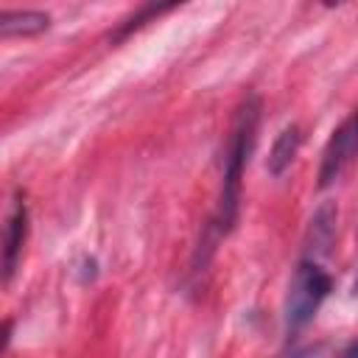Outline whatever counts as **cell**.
<instances>
[{"label":"cell","mask_w":358,"mask_h":358,"mask_svg":"<svg viewBox=\"0 0 358 358\" xmlns=\"http://www.w3.org/2000/svg\"><path fill=\"white\" fill-rule=\"evenodd\" d=\"M324 3H327V6H336V3H341V0H324Z\"/></svg>","instance_id":"obj_10"},{"label":"cell","mask_w":358,"mask_h":358,"mask_svg":"<svg viewBox=\"0 0 358 358\" xmlns=\"http://www.w3.org/2000/svg\"><path fill=\"white\" fill-rule=\"evenodd\" d=\"M333 235H336V207L333 204H322L313 218H310V227H308V252L313 255H324L333 243Z\"/></svg>","instance_id":"obj_6"},{"label":"cell","mask_w":358,"mask_h":358,"mask_svg":"<svg viewBox=\"0 0 358 358\" xmlns=\"http://www.w3.org/2000/svg\"><path fill=\"white\" fill-rule=\"evenodd\" d=\"M25 224H28L25 204H17L14 215L8 218L6 238H3V249H0V280H3V282H8L11 274L17 271V260H20L22 241H25Z\"/></svg>","instance_id":"obj_4"},{"label":"cell","mask_w":358,"mask_h":358,"mask_svg":"<svg viewBox=\"0 0 358 358\" xmlns=\"http://www.w3.org/2000/svg\"><path fill=\"white\" fill-rule=\"evenodd\" d=\"M352 143H355V117L350 115L327 140V148L322 154V168H319V187H327L338 179L347 159L352 157Z\"/></svg>","instance_id":"obj_3"},{"label":"cell","mask_w":358,"mask_h":358,"mask_svg":"<svg viewBox=\"0 0 358 358\" xmlns=\"http://www.w3.org/2000/svg\"><path fill=\"white\" fill-rule=\"evenodd\" d=\"M296 148H299V129L291 123V126H285V129L277 134V140H274V145H271L268 165H266L268 173H271V176H282L285 168L294 162Z\"/></svg>","instance_id":"obj_7"},{"label":"cell","mask_w":358,"mask_h":358,"mask_svg":"<svg viewBox=\"0 0 358 358\" xmlns=\"http://www.w3.org/2000/svg\"><path fill=\"white\" fill-rule=\"evenodd\" d=\"M257 123H260V98L249 95L232 120L227 154H224V179H221V199H218V213H215V229L218 235H227L238 218V204H241V179L249 165V154L257 140Z\"/></svg>","instance_id":"obj_1"},{"label":"cell","mask_w":358,"mask_h":358,"mask_svg":"<svg viewBox=\"0 0 358 358\" xmlns=\"http://www.w3.org/2000/svg\"><path fill=\"white\" fill-rule=\"evenodd\" d=\"M182 3H185V0H148V3H145V6L137 11V14H131V17H129V20H126V22H123L117 31H115V36H112V39L117 42V39L129 36L131 31L143 28V25H145V22H151L154 17H162V14H168L171 8L182 6Z\"/></svg>","instance_id":"obj_8"},{"label":"cell","mask_w":358,"mask_h":358,"mask_svg":"<svg viewBox=\"0 0 358 358\" xmlns=\"http://www.w3.org/2000/svg\"><path fill=\"white\" fill-rule=\"evenodd\" d=\"M50 28L45 11H0V39L3 36H36Z\"/></svg>","instance_id":"obj_5"},{"label":"cell","mask_w":358,"mask_h":358,"mask_svg":"<svg viewBox=\"0 0 358 358\" xmlns=\"http://www.w3.org/2000/svg\"><path fill=\"white\" fill-rule=\"evenodd\" d=\"M8 333H11V322H3V327H0V350H3L6 341H8Z\"/></svg>","instance_id":"obj_9"},{"label":"cell","mask_w":358,"mask_h":358,"mask_svg":"<svg viewBox=\"0 0 358 358\" xmlns=\"http://www.w3.org/2000/svg\"><path fill=\"white\" fill-rule=\"evenodd\" d=\"M333 280L330 274L316 263V260H302L288 282V296H285V324L288 330H302L330 294Z\"/></svg>","instance_id":"obj_2"}]
</instances>
